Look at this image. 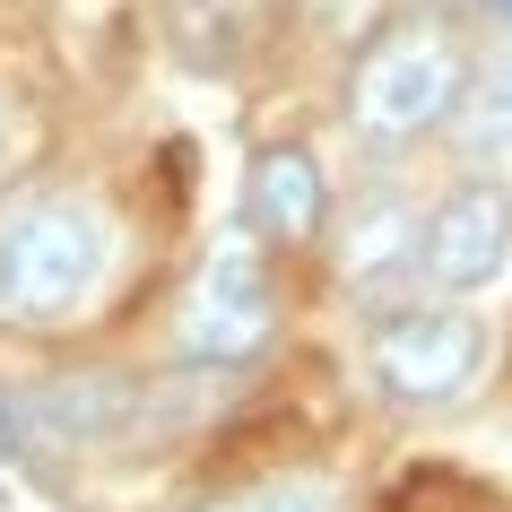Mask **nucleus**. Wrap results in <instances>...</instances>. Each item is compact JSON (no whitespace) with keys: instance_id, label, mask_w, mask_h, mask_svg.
Masks as SVG:
<instances>
[{"instance_id":"39448f33","label":"nucleus","mask_w":512,"mask_h":512,"mask_svg":"<svg viewBox=\"0 0 512 512\" xmlns=\"http://www.w3.org/2000/svg\"><path fill=\"white\" fill-rule=\"evenodd\" d=\"M512 261V191L504 183H460L443 209L426 217V243H417V278L443 287V296H478L495 287Z\"/></svg>"},{"instance_id":"6e6552de","label":"nucleus","mask_w":512,"mask_h":512,"mask_svg":"<svg viewBox=\"0 0 512 512\" xmlns=\"http://www.w3.org/2000/svg\"><path fill=\"white\" fill-rule=\"evenodd\" d=\"M165 35H174L183 70L226 79L252 53V35H261V0H165Z\"/></svg>"},{"instance_id":"f03ea898","label":"nucleus","mask_w":512,"mask_h":512,"mask_svg":"<svg viewBox=\"0 0 512 512\" xmlns=\"http://www.w3.org/2000/svg\"><path fill=\"white\" fill-rule=\"evenodd\" d=\"M278 330V287H270V252L243 235H217L209 261L191 270V287L174 296V356L183 365H252Z\"/></svg>"},{"instance_id":"9d476101","label":"nucleus","mask_w":512,"mask_h":512,"mask_svg":"<svg viewBox=\"0 0 512 512\" xmlns=\"http://www.w3.org/2000/svg\"><path fill=\"white\" fill-rule=\"evenodd\" d=\"M452 113H460V148H469L478 165L512 157V70H478V79H460Z\"/></svg>"},{"instance_id":"f257e3e1","label":"nucleus","mask_w":512,"mask_h":512,"mask_svg":"<svg viewBox=\"0 0 512 512\" xmlns=\"http://www.w3.org/2000/svg\"><path fill=\"white\" fill-rule=\"evenodd\" d=\"M105 252V217L79 191H35L18 209H0V330L79 313L105 278Z\"/></svg>"},{"instance_id":"423d86ee","label":"nucleus","mask_w":512,"mask_h":512,"mask_svg":"<svg viewBox=\"0 0 512 512\" xmlns=\"http://www.w3.org/2000/svg\"><path fill=\"white\" fill-rule=\"evenodd\" d=\"M322 209H330V183H322V157L278 139L252 157L243 174V235L252 243H313L322 235Z\"/></svg>"},{"instance_id":"f8f14e48","label":"nucleus","mask_w":512,"mask_h":512,"mask_svg":"<svg viewBox=\"0 0 512 512\" xmlns=\"http://www.w3.org/2000/svg\"><path fill=\"white\" fill-rule=\"evenodd\" d=\"M504 18H512V0H504Z\"/></svg>"},{"instance_id":"20e7f679","label":"nucleus","mask_w":512,"mask_h":512,"mask_svg":"<svg viewBox=\"0 0 512 512\" xmlns=\"http://www.w3.org/2000/svg\"><path fill=\"white\" fill-rule=\"evenodd\" d=\"M478 374H486V330L460 304H408L374 330V382L408 408L460 400Z\"/></svg>"},{"instance_id":"1a4fd4ad","label":"nucleus","mask_w":512,"mask_h":512,"mask_svg":"<svg viewBox=\"0 0 512 512\" xmlns=\"http://www.w3.org/2000/svg\"><path fill=\"white\" fill-rule=\"evenodd\" d=\"M139 408H148V391H139V382H61V391H44V400H35V417H44V434H53V443L96 452V443L139 434Z\"/></svg>"},{"instance_id":"9b49d317","label":"nucleus","mask_w":512,"mask_h":512,"mask_svg":"<svg viewBox=\"0 0 512 512\" xmlns=\"http://www.w3.org/2000/svg\"><path fill=\"white\" fill-rule=\"evenodd\" d=\"M209 512H348V495L330 478H270V486H243V495H226Z\"/></svg>"},{"instance_id":"0eeeda50","label":"nucleus","mask_w":512,"mask_h":512,"mask_svg":"<svg viewBox=\"0 0 512 512\" xmlns=\"http://www.w3.org/2000/svg\"><path fill=\"white\" fill-rule=\"evenodd\" d=\"M417 243H426V209H408V200H365L339 243V287L356 304H382L417 287Z\"/></svg>"},{"instance_id":"7ed1b4c3","label":"nucleus","mask_w":512,"mask_h":512,"mask_svg":"<svg viewBox=\"0 0 512 512\" xmlns=\"http://www.w3.org/2000/svg\"><path fill=\"white\" fill-rule=\"evenodd\" d=\"M460 79H469V61L443 27H391L374 53L356 61V96H348V122L365 148H408V139H426L443 113H452Z\"/></svg>"}]
</instances>
